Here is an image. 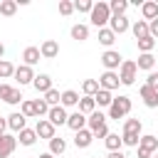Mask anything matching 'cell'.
<instances>
[{
  "mask_svg": "<svg viewBox=\"0 0 158 158\" xmlns=\"http://www.w3.org/2000/svg\"><path fill=\"white\" fill-rule=\"evenodd\" d=\"M141 131H143V123H141L138 118H126V121H123V133H121L123 146H136V148H138Z\"/></svg>",
  "mask_w": 158,
  "mask_h": 158,
  "instance_id": "cell-1",
  "label": "cell"
},
{
  "mask_svg": "<svg viewBox=\"0 0 158 158\" xmlns=\"http://www.w3.org/2000/svg\"><path fill=\"white\" fill-rule=\"evenodd\" d=\"M128 114H131V99H128L126 94L114 96V101H111V106H109V118L118 121V118H123V116H128Z\"/></svg>",
  "mask_w": 158,
  "mask_h": 158,
  "instance_id": "cell-2",
  "label": "cell"
},
{
  "mask_svg": "<svg viewBox=\"0 0 158 158\" xmlns=\"http://www.w3.org/2000/svg\"><path fill=\"white\" fill-rule=\"evenodd\" d=\"M89 20H91V25L94 27H106V22L111 20V10H109V2H94V7H91V12H89Z\"/></svg>",
  "mask_w": 158,
  "mask_h": 158,
  "instance_id": "cell-3",
  "label": "cell"
},
{
  "mask_svg": "<svg viewBox=\"0 0 158 158\" xmlns=\"http://www.w3.org/2000/svg\"><path fill=\"white\" fill-rule=\"evenodd\" d=\"M116 74H118V81H121V84H126V86H131V84L136 81V74H138V67H136V62H133V59H123Z\"/></svg>",
  "mask_w": 158,
  "mask_h": 158,
  "instance_id": "cell-4",
  "label": "cell"
},
{
  "mask_svg": "<svg viewBox=\"0 0 158 158\" xmlns=\"http://www.w3.org/2000/svg\"><path fill=\"white\" fill-rule=\"evenodd\" d=\"M153 151H158V138L151 136V133L141 136V141H138V158H151Z\"/></svg>",
  "mask_w": 158,
  "mask_h": 158,
  "instance_id": "cell-5",
  "label": "cell"
},
{
  "mask_svg": "<svg viewBox=\"0 0 158 158\" xmlns=\"http://www.w3.org/2000/svg\"><path fill=\"white\" fill-rule=\"evenodd\" d=\"M0 99H2L5 104H10V106L22 104V94H20V89H17V86H10V84H0Z\"/></svg>",
  "mask_w": 158,
  "mask_h": 158,
  "instance_id": "cell-6",
  "label": "cell"
},
{
  "mask_svg": "<svg viewBox=\"0 0 158 158\" xmlns=\"http://www.w3.org/2000/svg\"><path fill=\"white\" fill-rule=\"evenodd\" d=\"M121 62H123V57H121L116 49H106V52L101 54V64L106 67V72H116V69L121 67Z\"/></svg>",
  "mask_w": 158,
  "mask_h": 158,
  "instance_id": "cell-7",
  "label": "cell"
},
{
  "mask_svg": "<svg viewBox=\"0 0 158 158\" xmlns=\"http://www.w3.org/2000/svg\"><path fill=\"white\" fill-rule=\"evenodd\" d=\"M109 30L114 32V35H123V32H128L131 30V22H128V17L126 15H111V20H109Z\"/></svg>",
  "mask_w": 158,
  "mask_h": 158,
  "instance_id": "cell-8",
  "label": "cell"
},
{
  "mask_svg": "<svg viewBox=\"0 0 158 158\" xmlns=\"http://www.w3.org/2000/svg\"><path fill=\"white\" fill-rule=\"evenodd\" d=\"M67 118H69V114H67V109L64 106H52L49 109V114H47V121L57 128V126H62V123H67Z\"/></svg>",
  "mask_w": 158,
  "mask_h": 158,
  "instance_id": "cell-9",
  "label": "cell"
},
{
  "mask_svg": "<svg viewBox=\"0 0 158 158\" xmlns=\"http://www.w3.org/2000/svg\"><path fill=\"white\" fill-rule=\"evenodd\" d=\"M118 74L116 72H104L101 77H99V89H106V91H114V89H118Z\"/></svg>",
  "mask_w": 158,
  "mask_h": 158,
  "instance_id": "cell-10",
  "label": "cell"
},
{
  "mask_svg": "<svg viewBox=\"0 0 158 158\" xmlns=\"http://www.w3.org/2000/svg\"><path fill=\"white\" fill-rule=\"evenodd\" d=\"M17 148V138L15 136H10V133H2L0 136V158H7V156H12V151Z\"/></svg>",
  "mask_w": 158,
  "mask_h": 158,
  "instance_id": "cell-11",
  "label": "cell"
},
{
  "mask_svg": "<svg viewBox=\"0 0 158 158\" xmlns=\"http://www.w3.org/2000/svg\"><path fill=\"white\" fill-rule=\"evenodd\" d=\"M17 81H20V86H25V84H32V79H35V72H32V67H27V64H20V67H15V74H12Z\"/></svg>",
  "mask_w": 158,
  "mask_h": 158,
  "instance_id": "cell-12",
  "label": "cell"
},
{
  "mask_svg": "<svg viewBox=\"0 0 158 158\" xmlns=\"http://www.w3.org/2000/svg\"><path fill=\"white\" fill-rule=\"evenodd\" d=\"M40 54H42L44 59H54V57L59 54V42H57V40H44V42L40 44Z\"/></svg>",
  "mask_w": 158,
  "mask_h": 158,
  "instance_id": "cell-13",
  "label": "cell"
},
{
  "mask_svg": "<svg viewBox=\"0 0 158 158\" xmlns=\"http://www.w3.org/2000/svg\"><path fill=\"white\" fill-rule=\"evenodd\" d=\"M35 133H37V138H54V126L47 121V118H40L37 121V126H35Z\"/></svg>",
  "mask_w": 158,
  "mask_h": 158,
  "instance_id": "cell-14",
  "label": "cell"
},
{
  "mask_svg": "<svg viewBox=\"0 0 158 158\" xmlns=\"http://www.w3.org/2000/svg\"><path fill=\"white\" fill-rule=\"evenodd\" d=\"M141 99H143V104L148 106V109H158V91L156 89H151V86H141Z\"/></svg>",
  "mask_w": 158,
  "mask_h": 158,
  "instance_id": "cell-15",
  "label": "cell"
},
{
  "mask_svg": "<svg viewBox=\"0 0 158 158\" xmlns=\"http://www.w3.org/2000/svg\"><path fill=\"white\" fill-rule=\"evenodd\" d=\"M67 126L77 133V131H81V128H86V116L81 114V111H74V114H69V118H67Z\"/></svg>",
  "mask_w": 158,
  "mask_h": 158,
  "instance_id": "cell-16",
  "label": "cell"
},
{
  "mask_svg": "<svg viewBox=\"0 0 158 158\" xmlns=\"http://www.w3.org/2000/svg\"><path fill=\"white\" fill-rule=\"evenodd\" d=\"M7 128L20 133L22 128H27V118H25L20 111H15V114H10V116H7Z\"/></svg>",
  "mask_w": 158,
  "mask_h": 158,
  "instance_id": "cell-17",
  "label": "cell"
},
{
  "mask_svg": "<svg viewBox=\"0 0 158 158\" xmlns=\"http://www.w3.org/2000/svg\"><path fill=\"white\" fill-rule=\"evenodd\" d=\"M91 141H94V133H91L89 128H81V131L74 133V146H77V148H89Z\"/></svg>",
  "mask_w": 158,
  "mask_h": 158,
  "instance_id": "cell-18",
  "label": "cell"
},
{
  "mask_svg": "<svg viewBox=\"0 0 158 158\" xmlns=\"http://www.w3.org/2000/svg\"><path fill=\"white\" fill-rule=\"evenodd\" d=\"M32 86H35L40 94H47V91L52 89V79H49V74H35Z\"/></svg>",
  "mask_w": 158,
  "mask_h": 158,
  "instance_id": "cell-19",
  "label": "cell"
},
{
  "mask_svg": "<svg viewBox=\"0 0 158 158\" xmlns=\"http://www.w3.org/2000/svg\"><path fill=\"white\" fill-rule=\"evenodd\" d=\"M104 123H106V116H104L101 111H94V114H89V116H86V126H89V131H91V133H94V131H99Z\"/></svg>",
  "mask_w": 158,
  "mask_h": 158,
  "instance_id": "cell-20",
  "label": "cell"
},
{
  "mask_svg": "<svg viewBox=\"0 0 158 158\" xmlns=\"http://www.w3.org/2000/svg\"><path fill=\"white\" fill-rule=\"evenodd\" d=\"M22 59H25V64H27V67H35V64L42 59V54H40V47H25V52H22Z\"/></svg>",
  "mask_w": 158,
  "mask_h": 158,
  "instance_id": "cell-21",
  "label": "cell"
},
{
  "mask_svg": "<svg viewBox=\"0 0 158 158\" xmlns=\"http://www.w3.org/2000/svg\"><path fill=\"white\" fill-rule=\"evenodd\" d=\"M79 104V94L74 91V89H67V91H62V96H59V106H77Z\"/></svg>",
  "mask_w": 158,
  "mask_h": 158,
  "instance_id": "cell-22",
  "label": "cell"
},
{
  "mask_svg": "<svg viewBox=\"0 0 158 158\" xmlns=\"http://www.w3.org/2000/svg\"><path fill=\"white\" fill-rule=\"evenodd\" d=\"M141 12H143V20H146V22L156 20V17H158V2H153V0L143 2V5H141Z\"/></svg>",
  "mask_w": 158,
  "mask_h": 158,
  "instance_id": "cell-23",
  "label": "cell"
},
{
  "mask_svg": "<svg viewBox=\"0 0 158 158\" xmlns=\"http://www.w3.org/2000/svg\"><path fill=\"white\" fill-rule=\"evenodd\" d=\"M136 67H138V69H146V72H153V67H156V57H153V52H151V54H138Z\"/></svg>",
  "mask_w": 158,
  "mask_h": 158,
  "instance_id": "cell-24",
  "label": "cell"
},
{
  "mask_svg": "<svg viewBox=\"0 0 158 158\" xmlns=\"http://www.w3.org/2000/svg\"><path fill=\"white\" fill-rule=\"evenodd\" d=\"M77 106H79V111H81L84 116H86V114H94V111H96V101H94V96H81Z\"/></svg>",
  "mask_w": 158,
  "mask_h": 158,
  "instance_id": "cell-25",
  "label": "cell"
},
{
  "mask_svg": "<svg viewBox=\"0 0 158 158\" xmlns=\"http://www.w3.org/2000/svg\"><path fill=\"white\" fill-rule=\"evenodd\" d=\"M64 151H67V141H64L62 136H59V138H57V136L49 138V153H52V156H62Z\"/></svg>",
  "mask_w": 158,
  "mask_h": 158,
  "instance_id": "cell-26",
  "label": "cell"
},
{
  "mask_svg": "<svg viewBox=\"0 0 158 158\" xmlns=\"http://www.w3.org/2000/svg\"><path fill=\"white\" fill-rule=\"evenodd\" d=\"M17 12V0H0V15L2 17H12Z\"/></svg>",
  "mask_w": 158,
  "mask_h": 158,
  "instance_id": "cell-27",
  "label": "cell"
},
{
  "mask_svg": "<svg viewBox=\"0 0 158 158\" xmlns=\"http://www.w3.org/2000/svg\"><path fill=\"white\" fill-rule=\"evenodd\" d=\"M131 32H133V37H136V40L148 37V22H146V20H136V22L131 25Z\"/></svg>",
  "mask_w": 158,
  "mask_h": 158,
  "instance_id": "cell-28",
  "label": "cell"
},
{
  "mask_svg": "<svg viewBox=\"0 0 158 158\" xmlns=\"http://www.w3.org/2000/svg\"><path fill=\"white\" fill-rule=\"evenodd\" d=\"M104 146H106V148H109V153H111V151H121L123 141H121V136H118V133H109V136L104 138Z\"/></svg>",
  "mask_w": 158,
  "mask_h": 158,
  "instance_id": "cell-29",
  "label": "cell"
},
{
  "mask_svg": "<svg viewBox=\"0 0 158 158\" xmlns=\"http://www.w3.org/2000/svg\"><path fill=\"white\" fill-rule=\"evenodd\" d=\"M94 101H96L99 106H111V101H114V94H111V91H106V89H99V91L94 94Z\"/></svg>",
  "mask_w": 158,
  "mask_h": 158,
  "instance_id": "cell-30",
  "label": "cell"
},
{
  "mask_svg": "<svg viewBox=\"0 0 158 158\" xmlns=\"http://www.w3.org/2000/svg\"><path fill=\"white\" fill-rule=\"evenodd\" d=\"M17 141H20L22 146H35V141H37V133H35V128H22Z\"/></svg>",
  "mask_w": 158,
  "mask_h": 158,
  "instance_id": "cell-31",
  "label": "cell"
},
{
  "mask_svg": "<svg viewBox=\"0 0 158 158\" xmlns=\"http://www.w3.org/2000/svg\"><path fill=\"white\" fill-rule=\"evenodd\" d=\"M72 40H77V42L89 40V27H86V25H74V27H72Z\"/></svg>",
  "mask_w": 158,
  "mask_h": 158,
  "instance_id": "cell-32",
  "label": "cell"
},
{
  "mask_svg": "<svg viewBox=\"0 0 158 158\" xmlns=\"http://www.w3.org/2000/svg\"><path fill=\"white\" fill-rule=\"evenodd\" d=\"M99 42H101L104 47H111V44L116 42V35H114L109 27H101V30H99Z\"/></svg>",
  "mask_w": 158,
  "mask_h": 158,
  "instance_id": "cell-33",
  "label": "cell"
},
{
  "mask_svg": "<svg viewBox=\"0 0 158 158\" xmlns=\"http://www.w3.org/2000/svg\"><path fill=\"white\" fill-rule=\"evenodd\" d=\"M153 47H156V40H153L151 35L138 40V52H141V54H151V52H153Z\"/></svg>",
  "mask_w": 158,
  "mask_h": 158,
  "instance_id": "cell-34",
  "label": "cell"
},
{
  "mask_svg": "<svg viewBox=\"0 0 158 158\" xmlns=\"http://www.w3.org/2000/svg\"><path fill=\"white\" fill-rule=\"evenodd\" d=\"M81 91H84V96H94L99 91V79H84L81 81Z\"/></svg>",
  "mask_w": 158,
  "mask_h": 158,
  "instance_id": "cell-35",
  "label": "cell"
},
{
  "mask_svg": "<svg viewBox=\"0 0 158 158\" xmlns=\"http://www.w3.org/2000/svg\"><path fill=\"white\" fill-rule=\"evenodd\" d=\"M109 10H111V15H126L128 2H126V0H111V2H109Z\"/></svg>",
  "mask_w": 158,
  "mask_h": 158,
  "instance_id": "cell-36",
  "label": "cell"
},
{
  "mask_svg": "<svg viewBox=\"0 0 158 158\" xmlns=\"http://www.w3.org/2000/svg\"><path fill=\"white\" fill-rule=\"evenodd\" d=\"M15 74V67H12V62H7V59H0V79H10Z\"/></svg>",
  "mask_w": 158,
  "mask_h": 158,
  "instance_id": "cell-37",
  "label": "cell"
},
{
  "mask_svg": "<svg viewBox=\"0 0 158 158\" xmlns=\"http://www.w3.org/2000/svg\"><path fill=\"white\" fill-rule=\"evenodd\" d=\"M59 96H62V94H59V91L52 86V89L44 94V101H47V106H49V109H52V106H59Z\"/></svg>",
  "mask_w": 158,
  "mask_h": 158,
  "instance_id": "cell-38",
  "label": "cell"
},
{
  "mask_svg": "<svg viewBox=\"0 0 158 158\" xmlns=\"http://www.w3.org/2000/svg\"><path fill=\"white\" fill-rule=\"evenodd\" d=\"M20 114H22L25 118L35 116V101H30V99H22V104H20Z\"/></svg>",
  "mask_w": 158,
  "mask_h": 158,
  "instance_id": "cell-39",
  "label": "cell"
},
{
  "mask_svg": "<svg viewBox=\"0 0 158 158\" xmlns=\"http://www.w3.org/2000/svg\"><path fill=\"white\" fill-rule=\"evenodd\" d=\"M49 114V106L44 99H35V116H47Z\"/></svg>",
  "mask_w": 158,
  "mask_h": 158,
  "instance_id": "cell-40",
  "label": "cell"
},
{
  "mask_svg": "<svg viewBox=\"0 0 158 158\" xmlns=\"http://www.w3.org/2000/svg\"><path fill=\"white\" fill-rule=\"evenodd\" d=\"M91 7H94V0H77L74 2L77 12H91Z\"/></svg>",
  "mask_w": 158,
  "mask_h": 158,
  "instance_id": "cell-41",
  "label": "cell"
},
{
  "mask_svg": "<svg viewBox=\"0 0 158 158\" xmlns=\"http://www.w3.org/2000/svg\"><path fill=\"white\" fill-rule=\"evenodd\" d=\"M72 12H74V2H72V0H59V15L67 17V15H72Z\"/></svg>",
  "mask_w": 158,
  "mask_h": 158,
  "instance_id": "cell-42",
  "label": "cell"
},
{
  "mask_svg": "<svg viewBox=\"0 0 158 158\" xmlns=\"http://www.w3.org/2000/svg\"><path fill=\"white\" fill-rule=\"evenodd\" d=\"M146 86H151V89L158 91V72H148V77H146Z\"/></svg>",
  "mask_w": 158,
  "mask_h": 158,
  "instance_id": "cell-43",
  "label": "cell"
},
{
  "mask_svg": "<svg viewBox=\"0 0 158 158\" xmlns=\"http://www.w3.org/2000/svg\"><path fill=\"white\" fill-rule=\"evenodd\" d=\"M148 35H151V37H153V40H158V17H156V20H151V22H148Z\"/></svg>",
  "mask_w": 158,
  "mask_h": 158,
  "instance_id": "cell-44",
  "label": "cell"
},
{
  "mask_svg": "<svg viewBox=\"0 0 158 158\" xmlns=\"http://www.w3.org/2000/svg\"><path fill=\"white\" fill-rule=\"evenodd\" d=\"M106 136H109V128H106V123H104L99 131H94V138H106Z\"/></svg>",
  "mask_w": 158,
  "mask_h": 158,
  "instance_id": "cell-45",
  "label": "cell"
},
{
  "mask_svg": "<svg viewBox=\"0 0 158 158\" xmlns=\"http://www.w3.org/2000/svg\"><path fill=\"white\" fill-rule=\"evenodd\" d=\"M106 158H126V156H123V153H121V151H111V153H109V156H106Z\"/></svg>",
  "mask_w": 158,
  "mask_h": 158,
  "instance_id": "cell-46",
  "label": "cell"
},
{
  "mask_svg": "<svg viewBox=\"0 0 158 158\" xmlns=\"http://www.w3.org/2000/svg\"><path fill=\"white\" fill-rule=\"evenodd\" d=\"M5 128H7V118H0V136L5 133Z\"/></svg>",
  "mask_w": 158,
  "mask_h": 158,
  "instance_id": "cell-47",
  "label": "cell"
},
{
  "mask_svg": "<svg viewBox=\"0 0 158 158\" xmlns=\"http://www.w3.org/2000/svg\"><path fill=\"white\" fill-rule=\"evenodd\" d=\"M40 158H54V156H52V153H49V151H47V153H42V156H40Z\"/></svg>",
  "mask_w": 158,
  "mask_h": 158,
  "instance_id": "cell-48",
  "label": "cell"
},
{
  "mask_svg": "<svg viewBox=\"0 0 158 158\" xmlns=\"http://www.w3.org/2000/svg\"><path fill=\"white\" fill-rule=\"evenodd\" d=\"M2 54H5V47H2V44H0V59H2Z\"/></svg>",
  "mask_w": 158,
  "mask_h": 158,
  "instance_id": "cell-49",
  "label": "cell"
},
{
  "mask_svg": "<svg viewBox=\"0 0 158 158\" xmlns=\"http://www.w3.org/2000/svg\"><path fill=\"white\" fill-rule=\"evenodd\" d=\"M151 158H158V156H151Z\"/></svg>",
  "mask_w": 158,
  "mask_h": 158,
  "instance_id": "cell-50",
  "label": "cell"
}]
</instances>
